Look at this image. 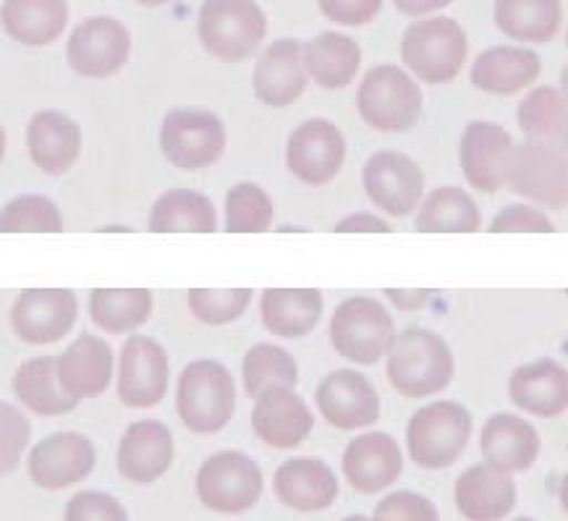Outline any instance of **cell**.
<instances>
[{"label": "cell", "instance_id": "cell-1", "mask_svg": "<svg viewBox=\"0 0 568 521\" xmlns=\"http://www.w3.org/2000/svg\"><path fill=\"white\" fill-rule=\"evenodd\" d=\"M176 411L196 436L221 432L236 415V382L229 367L215 359L189 361L179 375Z\"/></svg>", "mask_w": 568, "mask_h": 521}, {"label": "cell", "instance_id": "cell-2", "mask_svg": "<svg viewBox=\"0 0 568 521\" xmlns=\"http://www.w3.org/2000/svg\"><path fill=\"white\" fill-rule=\"evenodd\" d=\"M454 378V354L438 333L409 328L388 351V380L406 398H425L448 388Z\"/></svg>", "mask_w": 568, "mask_h": 521}, {"label": "cell", "instance_id": "cell-3", "mask_svg": "<svg viewBox=\"0 0 568 521\" xmlns=\"http://www.w3.org/2000/svg\"><path fill=\"white\" fill-rule=\"evenodd\" d=\"M196 32L210 55L239 63L257 53L267 34V19L254 0H205Z\"/></svg>", "mask_w": 568, "mask_h": 521}, {"label": "cell", "instance_id": "cell-4", "mask_svg": "<svg viewBox=\"0 0 568 521\" xmlns=\"http://www.w3.org/2000/svg\"><path fill=\"white\" fill-rule=\"evenodd\" d=\"M356 108L362 121L381 134H400L417 126L422 108V90L414 79L398 67H375L364 74Z\"/></svg>", "mask_w": 568, "mask_h": 521}, {"label": "cell", "instance_id": "cell-5", "mask_svg": "<svg viewBox=\"0 0 568 521\" xmlns=\"http://www.w3.org/2000/svg\"><path fill=\"white\" fill-rule=\"evenodd\" d=\"M469 40L462 24L448 17L422 19L404 32L400 58L427 84H446L462 74Z\"/></svg>", "mask_w": 568, "mask_h": 521}, {"label": "cell", "instance_id": "cell-6", "mask_svg": "<svg viewBox=\"0 0 568 521\" xmlns=\"http://www.w3.org/2000/svg\"><path fill=\"white\" fill-rule=\"evenodd\" d=\"M471 438V415L456 401L422 407L406 427V448L414 464L429 472L456 464Z\"/></svg>", "mask_w": 568, "mask_h": 521}, {"label": "cell", "instance_id": "cell-7", "mask_svg": "<svg viewBox=\"0 0 568 521\" xmlns=\"http://www.w3.org/2000/svg\"><path fill=\"white\" fill-rule=\"evenodd\" d=\"M396 341V325L388 309L369 296L341 302L331 320V344L341 357L359 367L377 365Z\"/></svg>", "mask_w": 568, "mask_h": 521}, {"label": "cell", "instance_id": "cell-8", "mask_svg": "<svg viewBox=\"0 0 568 521\" xmlns=\"http://www.w3.org/2000/svg\"><path fill=\"white\" fill-rule=\"evenodd\" d=\"M160 150L181 171H202L225 150V126L207 108H173L160 126Z\"/></svg>", "mask_w": 568, "mask_h": 521}, {"label": "cell", "instance_id": "cell-9", "mask_svg": "<svg viewBox=\"0 0 568 521\" xmlns=\"http://www.w3.org/2000/svg\"><path fill=\"white\" fill-rule=\"evenodd\" d=\"M262 472L242 451H217L196 472V496L205 509L223 517L250 511L262 496Z\"/></svg>", "mask_w": 568, "mask_h": 521}, {"label": "cell", "instance_id": "cell-10", "mask_svg": "<svg viewBox=\"0 0 568 521\" xmlns=\"http://www.w3.org/2000/svg\"><path fill=\"white\" fill-rule=\"evenodd\" d=\"M506 184L514 194L550 210H564L568 202V163L560 144L524 142L514 144Z\"/></svg>", "mask_w": 568, "mask_h": 521}, {"label": "cell", "instance_id": "cell-11", "mask_svg": "<svg viewBox=\"0 0 568 521\" xmlns=\"http://www.w3.org/2000/svg\"><path fill=\"white\" fill-rule=\"evenodd\" d=\"M171 386L169 351L150 336H131L119 359V398L129 409H152Z\"/></svg>", "mask_w": 568, "mask_h": 521}, {"label": "cell", "instance_id": "cell-12", "mask_svg": "<svg viewBox=\"0 0 568 521\" xmlns=\"http://www.w3.org/2000/svg\"><path fill=\"white\" fill-rule=\"evenodd\" d=\"M362 184L373 205L390 218H406L425 197V173L404 152H375L362 171Z\"/></svg>", "mask_w": 568, "mask_h": 521}, {"label": "cell", "instance_id": "cell-13", "mask_svg": "<svg viewBox=\"0 0 568 521\" xmlns=\"http://www.w3.org/2000/svg\"><path fill=\"white\" fill-rule=\"evenodd\" d=\"M346 161V140L327 119H310L296 126L286 144L288 171L307 186H325L338 176Z\"/></svg>", "mask_w": 568, "mask_h": 521}, {"label": "cell", "instance_id": "cell-14", "mask_svg": "<svg viewBox=\"0 0 568 521\" xmlns=\"http://www.w3.org/2000/svg\"><path fill=\"white\" fill-rule=\"evenodd\" d=\"M79 315L69 288H27L11 307V328L27 346H50L65 338Z\"/></svg>", "mask_w": 568, "mask_h": 521}, {"label": "cell", "instance_id": "cell-15", "mask_svg": "<svg viewBox=\"0 0 568 521\" xmlns=\"http://www.w3.org/2000/svg\"><path fill=\"white\" fill-rule=\"evenodd\" d=\"M131 34L111 17H92L71 32L65 58L69 67L87 79H108L129 63Z\"/></svg>", "mask_w": 568, "mask_h": 521}, {"label": "cell", "instance_id": "cell-16", "mask_svg": "<svg viewBox=\"0 0 568 521\" xmlns=\"http://www.w3.org/2000/svg\"><path fill=\"white\" fill-rule=\"evenodd\" d=\"M98 464V451L82 432H53L42 438L29 453L27 469L32 482L42 490H65L87 480Z\"/></svg>", "mask_w": 568, "mask_h": 521}, {"label": "cell", "instance_id": "cell-17", "mask_svg": "<svg viewBox=\"0 0 568 521\" xmlns=\"http://www.w3.org/2000/svg\"><path fill=\"white\" fill-rule=\"evenodd\" d=\"M315 403L325 422L344 432L364 430L381 419V394L356 370H336L320 380Z\"/></svg>", "mask_w": 568, "mask_h": 521}, {"label": "cell", "instance_id": "cell-18", "mask_svg": "<svg viewBox=\"0 0 568 521\" xmlns=\"http://www.w3.org/2000/svg\"><path fill=\"white\" fill-rule=\"evenodd\" d=\"M315 415L302 396L291 388L262 390L252 409V430L275 451H291L310 438Z\"/></svg>", "mask_w": 568, "mask_h": 521}, {"label": "cell", "instance_id": "cell-19", "mask_svg": "<svg viewBox=\"0 0 568 521\" xmlns=\"http://www.w3.org/2000/svg\"><path fill=\"white\" fill-rule=\"evenodd\" d=\"M514 140L493 121H471L462 136V171L477 192L495 194L506 186Z\"/></svg>", "mask_w": 568, "mask_h": 521}, {"label": "cell", "instance_id": "cell-20", "mask_svg": "<svg viewBox=\"0 0 568 521\" xmlns=\"http://www.w3.org/2000/svg\"><path fill=\"white\" fill-rule=\"evenodd\" d=\"M173 456H176V443L169 425L160 419H140L123 432L115 464L129 482L150 484L169 472Z\"/></svg>", "mask_w": 568, "mask_h": 521}, {"label": "cell", "instance_id": "cell-21", "mask_svg": "<svg viewBox=\"0 0 568 521\" xmlns=\"http://www.w3.org/2000/svg\"><path fill=\"white\" fill-rule=\"evenodd\" d=\"M404 472V453L388 432H364L344 451V474L356 493L375 496Z\"/></svg>", "mask_w": 568, "mask_h": 521}, {"label": "cell", "instance_id": "cell-22", "mask_svg": "<svg viewBox=\"0 0 568 521\" xmlns=\"http://www.w3.org/2000/svg\"><path fill=\"white\" fill-rule=\"evenodd\" d=\"M307 67L302 58V42L278 40L260 55L252 74L254 95L271 108H288L307 90Z\"/></svg>", "mask_w": 568, "mask_h": 521}, {"label": "cell", "instance_id": "cell-23", "mask_svg": "<svg viewBox=\"0 0 568 521\" xmlns=\"http://www.w3.org/2000/svg\"><path fill=\"white\" fill-rule=\"evenodd\" d=\"M27 150L42 173L63 176L82 155V129L61 111H40L27 126Z\"/></svg>", "mask_w": 568, "mask_h": 521}, {"label": "cell", "instance_id": "cell-24", "mask_svg": "<svg viewBox=\"0 0 568 521\" xmlns=\"http://www.w3.org/2000/svg\"><path fill=\"white\" fill-rule=\"evenodd\" d=\"M113 367V351L108 341L84 333L58 357V380L71 398L84 401V398L105 394L111 386Z\"/></svg>", "mask_w": 568, "mask_h": 521}, {"label": "cell", "instance_id": "cell-25", "mask_svg": "<svg viewBox=\"0 0 568 521\" xmlns=\"http://www.w3.org/2000/svg\"><path fill=\"white\" fill-rule=\"evenodd\" d=\"M278 501L298 513L325 511L338 498V477L320 459H291L278 467L273 480Z\"/></svg>", "mask_w": 568, "mask_h": 521}, {"label": "cell", "instance_id": "cell-26", "mask_svg": "<svg viewBox=\"0 0 568 521\" xmlns=\"http://www.w3.org/2000/svg\"><path fill=\"white\" fill-rule=\"evenodd\" d=\"M514 407L529 415L552 419L568 409V372L552 359H537L516 367L508 380Z\"/></svg>", "mask_w": 568, "mask_h": 521}, {"label": "cell", "instance_id": "cell-27", "mask_svg": "<svg viewBox=\"0 0 568 521\" xmlns=\"http://www.w3.org/2000/svg\"><path fill=\"white\" fill-rule=\"evenodd\" d=\"M479 448L485 453V464L506 474L527 472L540 456V432L516 415H495L483 427Z\"/></svg>", "mask_w": 568, "mask_h": 521}, {"label": "cell", "instance_id": "cell-28", "mask_svg": "<svg viewBox=\"0 0 568 521\" xmlns=\"http://www.w3.org/2000/svg\"><path fill=\"white\" fill-rule=\"evenodd\" d=\"M456 509L469 521H500L516 505L511 474L490 464H475L456 480Z\"/></svg>", "mask_w": 568, "mask_h": 521}, {"label": "cell", "instance_id": "cell-29", "mask_svg": "<svg viewBox=\"0 0 568 521\" xmlns=\"http://www.w3.org/2000/svg\"><path fill=\"white\" fill-rule=\"evenodd\" d=\"M542 63L540 55L531 53L527 48H490L477 55L471 63V84L487 95H519L521 90L540 76Z\"/></svg>", "mask_w": 568, "mask_h": 521}, {"label": "cell", "instance_id": "cell-30", "mask_svg": "<svg viewBox=\"0 0 568 521\" xmlns=\"http://www.w3.org/2000/svg\"><path fill=\"white\" fill-rule=\"evenodd\" d=\"M69 24L65 0H3L0 27L11 40L27 48L55 42Z\"/></svg>", "mask_w": 568, "mask_h": 521}, {"label": "cell", "instance_id": "cell-31", "mask_svg": "<svg viewBox=\"0 0 568 521\" xmlns=\"http://www.w3.org/2000/svg\"><path fill=\"white\" fill-rule=\"evenodd\" d=\"M262 325L278 338H302L323 317V294L317 288H267L260 299Z\"/></svg>", "mask_w": 568, "mask_h": 521}, {"label": "cell", "instance_id": "cell-32", "mask_svg": "<svg viewBox=\"0 0 568 521\" xmlns=\"http://www.w3.org/2000/svg\"><path fill=\"white\" fill-rule=\"evenodd\" d=\"M307 74L323 90H344L359 74L362 50L359 42L341 32H323L302 45Z\"/></svg>", "mask_w": 568, "mask_h": 521}, {"label": "cell", "instance_id": "cell-33", "mask_svg": "<svg viewBox=\"0 0 568 521\" xmlns=\"http://www.w3.org/2000/svg\"><path fill=\"white\" fill-rule=\"evenodd\" d=\"M13 394L24 409L40 417H63L79 407L58 380V357H34L19 367L11 380Z\"/></svg>", "mask_w": 568, "mask_h": 521}, {"label": "cell", "instance_id": "cell-34", "mask_svg": "<svg viewBox=\"0 0 568 521\" xmlns=\"http://www.w3.org/2000/svg\"><path fill=\"white\" fill-rule=\"evenodd\" d=\"M148 228L152 234H215L217 213L207 194L171 190L155 200Z\"/></svg>", "mask_w": 568, "mask_h": 521}, {"label": "cell", "instance_id": "cell-35", "mask_svg": "<svg viewBox=\"0 0 568 521\" xmlns=\"http://www.w3.org/2000/svg\"><path fill=\"white\" fill-rule=\"evenodd\" d=\"M495 21L519 42H550L558 34L560 0H495Z\"/></svg>", "mask_w": 568, "mask_h": 521}, {"label": "cell", "instance_id": "cell-36", "mask_svg": "<svg viewBox=\"0 0 568 521\" xmlns=\"http://www.w3.org/2000/svg\"><path fill=\"white\" fill-rule=\"evenodd\" d=\"M419 205L417 231L422 234H475L483 228L477 202L458 186H440Z\"/></svg>", "mask_w": 568, "mask_h": 521}, {"label": "cell", "instance_id": "cell-37", "mask_svg": "<svg viewBox=\"0 0 568 521\" xmlns=\"http://www.w3.org/2000/svg\"><path fill=\"white\" fill-rule=\"evenodd\" d=\"M152 315L148 288H94L90 294V317L100 330L123 336L142 328Z\"/></svg>", "mask_w": 568, "mask_h": 521}, {"label": "cell", "instance_id": "cell-38", "mask_svg": "<svg viewBox=\"0 0 568 521\" xmlns=\"http://www.w3.org/2000/svg\"><path fill=\"white\" fill-rule=\"evenodd\" d=\"M516 121L529 142L560 144L566 140L568 126L566 95L558 86H537L519 103Z\"/></svg>", "mask_w": 568, "mask_h": 521}, {"label": "cell", "instance_id": "cell-39", "mask_svg": "<svg viewBox=\"0 0 568 521\" xmlns=\"http://www.w3.org/2000/svg\"><path fill=\"white\" fill-rule=\"evenodd\" d=\"M242 378L246 396L257 398L267 388H294L298 382V367L296 359L281 346L257 344L244 354Z\"/></svg>", "mask_w": 568, "mask_h": 521}, {"label": "cell", "instance_id": "cell-40", "mask_svg": "<svg viewBox=\"0 0 568 521\" xmlns=\"http://www.w3.org/2000/svg\"><path fill=\"white\" fill-rule=\"evenodd\" d=\"M275 221V205L262 186L242 181L225 194V231L229 234H265Z\"/></svg>", "mask_w": 568, "mask_h": 521}, {"label": "cell", "instance_id": "cell-41", "mask_svg": "<svg viewBox=\"0 0 568 521\" xmlns=\"http://www.w3.org/2000/svg\"><path fill=\"white\" fill-rule=\"evenodd\" d=\"M61 210L42 194H21L0 210V234H61Z\"/></svg>", "mask_w": 568, "mask_h": 521}, {"label": "cell", "instance_id": "cell-42", "mask_svg": "<svg viewBox=\"0 0 568 521\" xmlns=\"http://www.w3.org/2000/svg\"><path fill=\"white\" fill-rule=\"evenodd\" d=\"M252 302V288H192L189 309L205 325H229L246 313Z\"/></svg>", "mask_w": 568, "mask_h": 521}, {"label": "cell", "instance_id": "cell-43", "mask_svg": "<svg viewBox=\"0 0 568 521\" xmlns=\"http://www.w3.org/2000/svg\"><path fill=\"white\" fill-rule=\"evenodd\" d=\"M29 438H32V425L24 411L9 401H0V477L11 474L21 464Z\"/></svg>", "mask_w": 568, "mask_h": 521}, {"label": "cell", "instance_id": "cell-44", "mask_svg": "<svg viewBox=\"0 0 568 521\" xmlns=\"http://www.w3.org/2000/svg\"><path fill=\"white\" fill-rule=\"evenodd\" d=\"M373 521H440V517L429 498L412 493V490H400V493L385 496L375 505Z\"/></svg>", "mask_w": 568, "mask_h": 521}, {"label": "cell", "instance_id": "cell-45", "mask_svg": "<svg viewBox=\"0 0 568 521\" xmlns=\"http://www.w3.org/2000/svg\"><path fill=\"white\" fill-rule=\"evenodd\" d=\"M63 521H129V513L103 490H87L71 498Z\"/></svg>", "mask_w": 568, "mask_h": 521}, {"label": "cell", "instance_id": "cell-46", "mask_svg": "<svg viewBox=\"0 0 568 521\" xmlns=\"http://www.w3.org/2000/svg\"><path fill=\"white\" fill-rule=\"evenodd\" d=\"M552 231L556 226L548 215L529 205H508L490 223V234H552Z\"/></svg>", "mask_w": 568, "mask_h": 521}, {"label": "cell", "instance_id": "cell-47", "mask_svg": "<svg viewBox=\"0 0 568 521\" xmlns=\"http://www.w3.org/2000/svg\"><path fill=\"white\" fill-rule=\"evenodd\" d=\"M383 9V0H320L325 19L344 27L369 24Z\"/></svg>", "mask_w": 568, "mask_h": 521}, {"label": "cell", "instance_id": "cell-48", "mask_svg": "<svg viewBox=\"0 0 568 521\" xmlns=\"http://www.w3.org/2000/svg\"><path fill=\"white\" fill-rule=\"evenodd\" d=\"M390 223L381 221V215L354 213L346 215L336 226V234H390Z\"/></svg>", "mask_w": 568, "mask_h": 521}, {"label": "cell", "instance_id": "cell-49", "mask_svg": "<svg viewBox=\"0 0 568 521\" xmlns=\"http://www.w3.org/2000/svg\"><path fill=\"white\" fill-rule=\"evenodd\" d=\"M385 296L396 304L398 309H406V313H417V309H422L429 299V292H422V288H400V292H396V288H388L385 292Z\"/></svg>", "mask_w": 568, "mask_h": 521}, {"label": "cell", "instance_id": "cell-50", "mask_svg": "<svg viewBox=\"0 0 568 521\" xmlns=\"http://www.w3.org/2000/svg\"><path fill=\"white\" fill-rule=\"evenodd\" d=\"M393 3H396V9L400 13H406V17H425V13L446 9L454 0H393Z\"/></svg>", "mask_w": 568, "mask_h": 521}, {"label": "cell", "instance_id": "cell-51", "mask_svg": "<svg viewBox=\"0 0 568 521\" xmlns=\"http://www.w3.org/2000/svg\"><path fill=\"white\" fill-rule=\"evenodd\" d=\"M136 3L148 6V9H158V6H165V3H173V0H136Z\"/></svg>", "mask_w": 568, "mask_h": 521}, {"label": "cell", "instance_id": "cell-52", "mask_svg": "<svg viewBox=\"0 0 568 521\" xmlns=\"http://www.w3.org/2000/svg\"><path fill=\"white\" fill-rule=\"evenodd\" d=\"M6 132H3V126H0V163H3V157H6Z\"/></svg>", "mask_w": 568, "mask_h": 521}, {"label": "cell", "instance_id": "cell-53", "mask_svg": "<svg viewBox=\"0 0 568 521\" xmlns=\"http://www.w3.org/2000/svg\"><path fill=\"white\" fill-rule=\"evenodd\" d=\"M344 521H373V519H367V517H362V513H356V517H348Z\"/></svg>", "mask_w": 568, "mask_h": 521}, {"label": "cell", "instance_id": "cell-54", "mask_svg": "<svg viewBox=\"0 0 568 521\" xmlns=\"http://www.w3.org/2000/svg\"><path fill=\"white\" fill-rule=\"evenodd\" d=\"M516 521H535V519H529V517H521V519H516Z\"/></svg>", "mask_w": 568, "mask_h": 521}]
</instances>
